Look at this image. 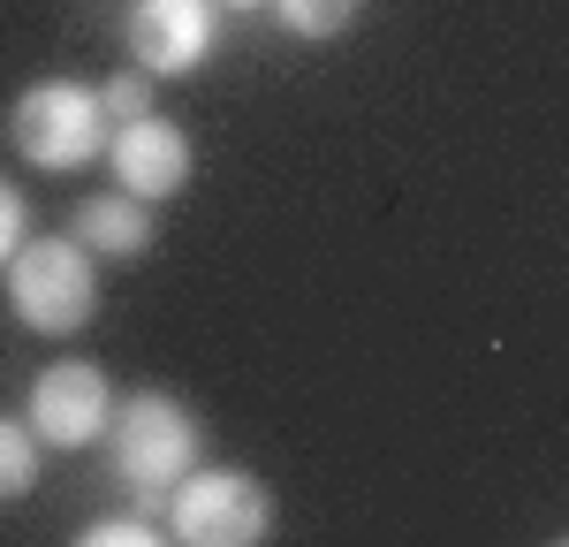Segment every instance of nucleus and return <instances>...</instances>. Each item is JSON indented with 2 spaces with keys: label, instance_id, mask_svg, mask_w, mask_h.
I'll return each mask as SVG.
<instances>
[{
  "label": "nucleus",
  "instance_id": "nucleus-1",
  "mask_svg": "<svg viewBox=\"0 0 569 547\" xmlns=\"http://www.w3.org/2000/svg\"><path fill=\"white\" fill-rule=\"evenodd\" d=\"M8 305L39 335H77L99 312V267L77 236H23L8 259Z\"/></svg>",
  "mask_w": 569,
  "mask_h": 547
},
{
  "label": "nucleus",
  "instance_id": "nucleus-2",
  "mask_svg": "<svg viewBox=\"0 0 569 547\" xmlns=\"http://www.w3.org/2000/svg\"><path fill=\"white\" fill-rule=\"evenodd\" d=\"M8 137H16V152H23L31 168L69 176V168H84V160L107 152V107H99V91H91V84L46 77V84H31L23 99H16Z\"/></svg>",
  "mask_w": 569,
  "mask_h": 547
},
{
  "label": "nucleus",
  "instance_id": "nucleus-3",
  "mask_svg": "<svg viewBox=\"0 0 569 547\" xmlns=\"http://www.w3.org/2000/svg\"><path fill=\"white\" fill-rule=\"evenodd\" d=\"M107 441H114V471L130 479L137 495H168L182 471L198 464V426H190V410H182L176 396H160V388L114 404Z\"/></svg>",
  "mask_w": 569,
  "mask_h": 547
},
{
  "label": "nucleus",
  "instance_id": "nucleus-4",
  "mask_svg": "<svg viewBox=\"0 0 569 547\" xmlns=\"http://www.w3.org/2000/svg\"><path fill=\"white\" fill-rule=\"evenodd\" d=\"M168 533L190 547H259L273 533V501L251 471H182Z\"/></svg>",
  "mask_w": 569,
  "mask_h": 547
},
{
  "label": "nucleus",
  "instance_id": "nucleus-5",
  "mask_svg": "<svg viewBox=\"0 0 569 547\" xmlns=\"http://www.w3.org/2000/svg\"><path fill=\"white\" fill-rule=\"evenodd\" d=\"M114 426V388L91 358H61L31 380V434L46 449H91Z\"/></svg>",
  "mask_w": 569,
  "mask_h": 547
},
{
  "label": "nucleus",
  "instance_id": "nucleus-6",
  "mask_svg": "<svg viewBox=\"0 0 569 547\" xmlns=\"http://www.w3.org/2000/svg\"><path fill=\"white\" fill-rule=\"evenodd\" d=\"M130 53L144 77H190L213 53V8L206 0H137L130 8Z\"/></svg>",
  "mask_w": 569,
  "mask_h": 547
},
{
  "label": "nucleus",
  "instance_id": "nucleus-7",
  "mask_svg": "<svg viewBox=\"0 0 569 547\" xmlns=\"http://www.w3.org/2000/svg\"><path fill=\"white\" fill-rule=\"evenodd\" d=\"M107 168H114V182L130 198H176L182 182H190V137L176 122H160V115H137V122L114 130Z\"/></svg>",
  "mask_w": 569,
  "mask_h": 547
},
{
  "label": "nucleus",
  "instance_id": "nucleus-8",
  "mask_svg": "<svg viewBox=\"0 0 569 547\" xmlns=\"http://www.w3.org/2000/svg\"><path fill=\"white\" fill-rule=\"evenodd\" d=\"M77 243L84 251H107V259H137L152 243V221H144V198H84L77 206Z\"/></svg>",
  "mask_w": 569,
  "mask_h": 547
},
{
  "label": "nucleus",
  "instance_id": "nucleus-9",
  "mask_svg": "<svg viewBox=\"0 0 569 547\" xmlns=\"http://www.w3.org/2000/svg\"><path fill=\"white\" fill-rule=\"evenodd\" d=\"M31 487H39V434L16 426V418H0V501L31 495Z\"/></svg>",
  "mask_w": 569,
  "mask_h": 547
},
{
  "label": "nucleus",
  "instance_id": "nucleus-10",
  "mask_svg": "<svg viewBox=\"0 0 569 547\" xmlns=\"http://www.w3.org/2000/svg\"><path fill=\"white\" fill-rule=\"evenodd\" d=\"M273 8H281V23H289L297 39H335V31L357 23L365 0H273Z\"/></svg>",
  "mask_w": 569,
  "mask_h": 547
},
{
  "label": "nucleus",
  "instance_id": "nucleus-11",
  "mask_svg": "<svg viewBox=\"0 0 569 547\" xmlns=\"http://www.w3.org/2000/svg\"><path fill=\"white\" fill-rule=\"evenodd\" d=\"M152 540H168L160 509H130V517H99V525H84V547H152Z\"/></svg>",
  "mask_w": 569,
  "mask_h": 547
},
{
  "label": "nucleus",
  "instance_id": "nucleus-12",
  "mask_svg": "<svg viewBox=\"0 0 569 547\" xmlns=\"http://www.w3.org/2000/svg\"><path fill=\"white\" fill-rule=\"evenodd\" d=\"M99 107H107V122L122 130V122H137V115H152V91H144V77H114V84L99 91Z\"/></svg>",
  "mask_w": 569,
  "mask_h": 547
},
{
  "label": "nucleus",
  "instance_id": "nucleus-13",
  "mask_svg": "<svg viewBox=\"0 0 569 547\" xmlns=\"http://www.w3.org/2000/svg\"><path fill=\"white\" fill-rule=\"evenodd\" d=\"M16 243H23V198H16V182L0 176V267L16 259Z\"/></svg>",
  "mask_w": 569,
  "mask_h": 547
},
{
  "label": "nucleus",
  "instance_id": "nucleus-14",
  "mask_svg": "<svg viewBox=\"0 0 569 547\" xmlns=\"http://www.w3.org/2000/svg\"><path fill=\"white\" fill-rule=\"evenodd\" d=\"M228 8H259V0H228Z\"/></svg>",
  "mask_w": 569,
  "mask_h": 547
}]
</instances>
